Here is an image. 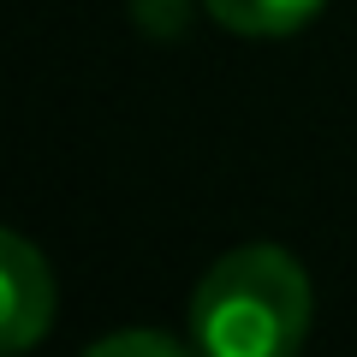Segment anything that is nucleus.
I'll return each instance as SVG.
<instances>
[{"mask_svg": "<svg viewBox=\"0 0 357 357\" xmlns=\"http://www.w3.org/2000/svg\"><path fill=\"white\" fill-rule=\"evenodd\" d=\"M310 333V274L280 244H238L191 292V340L208 357H292Z\"/></svg>", "mask_w": 357, "mask_h": 357, "instance_id": "f257e3e1", "label": "nucleus"}, {"mask_svg": "<svg viewBox=\"0 0 357 357\" xmlns=\"http://www.w3.org/2000/svg\"><path fill=\"white\" fill-rule=\"evenodd\" d=\"M208 18L232 36H292L310 18L328 6V0H203Z\"/></svg>", "mask_w": 357, "mask_h": 357, "instance_id": "7ed1b4c3", "label": "nucleus"}, {"mask_svg": "<svg viewBox=\"0 0 357 357\" xmlns=\"http://www.w3.org/2000/svg\"><path fill=\"white\" fill-rule=\"evenodd\" d=\"M54 328V268L24 232H0V345L30 351Z\"/></svg>", "mask_w": 357, "mask_h": 357, "instance_id": "f03ea898", "label": "nucleus"}, {"mask_svg": "<svg viewBox=\"0 0 357 357\" xmlns=\"http://www.w3.org/2000/svg\"><path fill=\"white\" fill-rule=\"evenodd\" d=\"M84 357H185V345L155 328H126V333H107V340H89Z\"/></svg>", "mask_w": 357, "mask_h": 357, "instance_id": "20e7f679", "label": "nucleus"}]
</instances>
